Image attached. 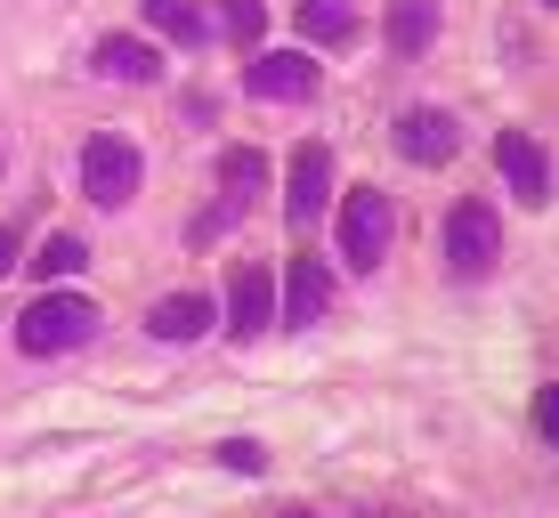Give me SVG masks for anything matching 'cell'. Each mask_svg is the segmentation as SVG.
I'll return each mask as SVG.
<instances>
[{
  "label": "cell",
  "mask_w": 559,
  "mask_h": 518,
  "mask_svg": "<svg viewBox=\"0 0 559 518\" xmlns=\"http://www.w3.org/2000/svg\"><path fill=\"white\" fill-rule=\"evenodd\" d=\"M9 267H16V236L0 227V276H9Z\"/></svg>",
  "instance_id": "obj_21"
},
{
  "label": "cell",
  "mask_w": 559,
  "mask_h": 518,
  "mask_svg": "<svg viewBox=\"0 0 559 518\" xmlns=\"http://www.w3.org/2000/svg\"><path fill=\"white\" fill-rule=\"evenodd\" d=\"M219 186H227V203H252L267 186V162L252 155V146H227V155H219Z\"/></svg>",
  "instance_id": "obj_16"
},
{
  "label": "cell",
  "mask_w": 559,
  "mask_h": 518,
  "mask_svg": "<svg viewBox=\"0 0 559 518\" xmlns=\"http://www.w3.org/2000/svg\"><path fill=\"white\" fill-rule=\"evenodd\" d=\"M293 25H300V41H308V49H341V41H357V9H349V0H300Z\"/></svg>",
  "instance_id": "obj_12"
},
{
  "label": "cell",
  "mask_w": 559,
  "mask_h": 518,
  "mask_svg": "<svg viewBox=\"0 0 559 518\" xmlns=\"http://www.w3.org/2000/svg\"><path fill=\"white\" fill-rule=\"evenodd\" d=\"M98 73H106V82H154L163 65H154L146 41H130V33H122V41H98Z\"/></svg>",
  "instance_id": "obj_14"
},
{
  "label": "cell",
  "mask_w": 559,
  "mask_h": 518,
  "mask_svg": "<svg viewBox=\"0 0 559 518\" xmlns=\"http://www.w3.org/2000/svg\"><path fill=\"white\" fill-rule=\"evenodd\" d=\"M243 89H252V98H276V106H300V98H317V57L308 49H260L252 65H243Z\"/></svg>",
  "instance_id": "obj_5"
},
{
  "label": "cell",
  "mask_w": 559,
  "mask_h": 518,
  "mask_svg": "<svg viewBox=\"0 0 559 518\" xmlns=\"http://www.w3.org/2000/svg\"><path fill=\"white\" fill-rule=\"evenodd\" d=\"M333 203V146H293V162H284V219L293 227H308L317 210Z\"/></svg>",
  "instance_id": "obj_6"
},
{
  "label": "cell",
  "mask_w": 559,
  "mask_h": 518,
  "mask_svg": "<svg viewBox=\"0 0 559 518\" xmlns=\"http://www.w3.org/2000/svg\"><path fill=\"white\" fill-rule=\"evenodd\" d=\"M146 25H154V33H170V41H179V49H195L203 33H211L195 0H146Z\"/></svg>",
  "instance_id": "obj_15"
},
{
  "label": "cell",
  "mask_w": 559,
  "mask_h": 518,
  "mask_svg": "<svg viewBox=\"0 0 559 518\" xmlns=\"http://www.w3.org/2000/svg\"><path fill=\"white\" fill-rule=\"evenodd\" d=\"M447 267L462 284H478V276L503 267V219H495L487 203H454L447 210Z\"/></svg>",
  "instance_id": "obj_3"
},
{
  "label": "cell",
  "mask_w": 559,
  "mask_h": 518,
  "mask_svg": "<svg viewBox=\"0 0 559 518\" xmlns=\"http://www.w3.org/2000/svg\"><path fill=\"white\" fill-rule=\"evenodd\" d=\"M90 333H98V309H90L82 292H41L16 316V349L25 357H66V349H82Z\"/></svg>",
  "instance_id": "obj_1"
},
{
  "label": "cell",
  "mask_w": 559,
  "mask_h": 518,
  "mask_svg": "<svg viewBox=\"0 0 559 518\" xmlns=\"http://www.w3.org/2000/svg\"><path fill=\"white\" fill-rule=\"evenodd\" d=\"M267 324H276V276L260 260H236V276H227V333L260 340Z\"/></svg>",
  "instance_id": "obj_7"
},
{
  "label": "cell",
  "mask_w": 559,
  "mask_h": 518,
  "mask_svg": "<svg viewBox=\"0 0 559 518\" xmlns=\"http://www.w3.org/2000/svg\"><path fill=\"white\" fill-rule=\"evenodd\" d=\"M324 309H333V267L300 252L293 267H284V324H317Z\"/></svg>",
  "instance_id": "obj_10"
},
{
  "label": "cell",
  "mask_w": 559,
  "mask_h": 518,
  "mask_svg": "<svg viewBox=\"0 0 559 518\" xmlns=\"http://www.w3.org/2000/svg\"><path fill=\"white\" fill-rule=\"evenodd\" d=\"M219 33H227L236 49H252L260 33H267V9H260V0H219Z\"/></svg>",
  "instance_id": "obj_18"
},
{
  "label": "cell",
  "mask_w": 559,
  "mask_h": 518,
  "mask_svg": "<svg viewBox=\"0 0 559 518\" xmlns=\"http://www.w3.org/2000/svg\"><path fill=\"white\" fill-rule=\"evenodd\" d=\"M146 333H154V340H179V349H187V340H203V333H211V300H203V292H170V300H154V309H146Z\"/></svg>",
  "instance_id": "obj_11"
},
{
  "label": "cell",
  "mask_w": 559,
  "mask_h": 518,
  "mask_svg": "<svg viewBox=\"0 0 559 518\" xmlns=\"http://www.w3.org/2000/svg\"><path fill=\"white\" fill-rule=\"evenodd\" d=\"M381 33H390L397 57H421L438 41V0H390V25H381Z\"/></svg>",
  "instance_id": "obj_13"
},
{
  "label": "cell",
  "mask_w": 559,
  "mask_h": 518,
  "mask_svg": "<svg viewBox=\"0 0 559 518\" xmlns=\"http://www.w3.org/2000/svg\"><path fill=\"white\" fill-rule=\"evenodd\" d=\"M381 252H390V203H381L373 186H349V195H341V267L373 276Z\"/></svg>",
  "instance_id": "obj_4"
},
{
  "label": "cell",
  "mask_w": 559,
  "mask_h": 518,
  "mask_svg": "<svg viewBox=\"0 0 559 518\" xmlns=\"http://www.w3.org/2000/svg\"><path fill=\"white\" fill-rule=\"evenodd\" d=\"M139 186H146L139 146L114 138V130H98V138L82 146V195L98 203V210H122V203H139Z\"/></svg>",
  "instance_id": "obj_2"
},
{
  "label": "cell",
  "mask_w": 559,
  "mask_h": 518,
  "mask_svg": "<svg viewBox=\"0 0 559 518\" xmlns=\"http://www.w3.org/2000/svg\"><path fill=\"white\" fill-rule=\"evenodd\" d=\"M219 462H227V470H243V478H260V470H267V454L252 446V437H227V446H219Z\"/></svg>",
  "instance_id": "obj_20"
},
{
  "label": "cell",
  "mask_w": 559,
  "mask_h": 518,
  "mask_svg": "<svg viewBox=\"0 0 559 518\" xmlns=\"http://www.w3.org/2000/svg\"><path fill=\"white\" fill-rule=\"evenodd\" d=\"M551 9H559V0H551Z\"/></svg>",
  "instance_id": "obj_23"
},
{
  "label": "cell",
  "mask_w": 559,
  "mask_h": 518,
  "mask_svg": "<svg viewBox=\"0 0 559 518\" xmlns=\"http://www.w3.org/2000/svg\"><path fill=\"white\" fill-rule=\"evenodd\" d=\"M454 146H462L454 113H438V106L397 113V155H406V162H454Z\"/></svg>",
  "instance_id": "obj_9"
},
{
  "label": "cell",
  "mask_w": 559,
  "mask_h": 518,
  "mask_svg": "<svg viewBox=\"0 0 559 518\" xmlns=\"http://www.w3.org/2000/svg\"><path fill=\"white\" fill-rule=\"evenodd\" d=\"M535 437H544V446H559V381H544V389H535Z\"/></svg>",
  "instance_id": "obj_19"
},
{
  "label": "cell",
  "mask_w": 559,
  "mask_h": 518,
  "mask_svg": "<svg viewBox=\"0 0 559 518\" xmlns=\"http://www.w3.org/2000/svg\"><path fill=\"white\" fill-rule=\"evenodd\" d=\"M284 518H317V510H284Z\"/></svg>",
  "instance_id": "obj_22"
},
{
  "label": "cell",
  "mask_w": 559,
  "mask_h": 518,
  "mask_svg": "<svg viewBox=\"0 0 559 518\" xmlns=\"http://www.w3.org/2000/svg\"><path fill=\"white\" fill-rule=\"evenodd\" d=\"M495 170L511 179V195L527 203V210H544V203H551V155L527 138V130H503V138H495Z\"/></svg>",
  "instance_id": "obj_8"
},
{
  "label": "cell",
  "mask_w": 559,
  "mask_h": 518,
  "mask_svg": "<svg viewBox=\"0 0 559 518\" xmlns=\"http://www.w3.org/2000/svg\"><path fill=\"white\" fill-rule=\"evenodd\" d=\"M82 267H90V243L82 236H49L41 252H33V276H41V284H66V276H82Z\"/></svg>",
  "instance_id": "obj_17"
}]
</instances>
